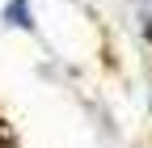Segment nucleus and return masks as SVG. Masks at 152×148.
<instances>
[{"label": "nucleus", "instance_id": "f257e3e1", "mask_svg": "<svg viewBox=\"0 0 152 148\" xmlns=\"http://www.w3.org/2000/svg\"><path fill=\"white\" fill-rule=\"evenodd\" d=\"M9 17H13V21H17V26H26V30L34 26V21H30V13H26V4H21V0H17V4H9Z\"/></svg>", "mask_w": 152, "mask_h": 148}]
</instances>
